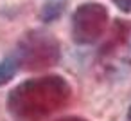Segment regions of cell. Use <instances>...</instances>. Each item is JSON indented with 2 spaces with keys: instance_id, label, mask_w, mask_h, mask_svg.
<instances>
[{
  "instance_id": "obj_1",
  "label": "cell",
  "mask_w": 131,
  "mask_h": 121,
  "mask_svg": "<svg viewBox=\"0 0 131 121\" xmlns=\"http://www.w3.org/2000/svg\"><path fill=\"white\" fill-rule=\"evenodd\" d=\"M70 98V89L61 78H43L20 85L9 96L11 112L24 119L34 121L54 112Z\"/></svg>"
},
{
  "instance_id": "obj_2",
  "label": "cell",
  "mask_w": 131,
  "mask_h": 121,
  "mask_svg": "<svg viewBox=\"0 0 131 121\" xmlns=\"http://www.w3.org/2000/svg\"><path fill=\"white\" fill-rule=\"evenodd\" d=\"M108 24V11L101 4H83L74 13L72 31L74 38L79 44L95 42Z\"/></svg>"
},
{
  "instance_id": "obj_3",
  "label": "cell",
  "mask_w": 131,
  "mask_h": 121,
  "mask_svg": "<svg viewBox=\"0 0 131 121\" xmlns=\"http://www.w3.org/2000/svg\"><path fill=\"white\" fill-rule=\"evenodd\" d=\"M59 56V45L47 34H31L27 36L20 54H18V60L20 63L22 62H32L34 65L32 67H45L47 63H52L56 58Z\"/></svg>"
},
{
  "instance_id": "obj_4",
  "label": "cell",
  "mask_w": 131,
  "mask_h": 121,
  "mask_svg": "<svg viewBox=\"0 0 131 121\" xmlns=\"http://www.w3.org/2000/svg\"><path fill=\"white\" fill-rule=\"evenodd\" d=\"M18 67H20L18 56H9L0 62V87L13 80V76L18 72Z\"/></svg>"
},
{
  "instance_id": "obj_5",
  "label": "cell",
  "mask_w": 131,
  "mask_h": 121,
  "mask_svg": "<svg viewBox=\"0 0 131 121\" xmlns=\"http://www.w3.org/2000/svg\"><path fill=\"white\" fill-rule=\"evenodd\" d=\"M63 4H65L63 0H54V2H49V4H45L41 16H43L45 20H52V18L59 16V15H61V11H63Z\"/></svg>"
},
{
  "instance_id": "obj_6",
  "label": "cell",
  "mask_w": 131,
  "mask_h": 121,
  "mask_svg": "<svg viewBox=\"0 0 131 121\" xmlns=\"http://www.w3.org/2000/svg\"><path fill=\"white\" fill-rule=\"evenodd\" d=\"M117 4V7L124 13H131V0H113Z\"/></svg>"
},
{
  "instance_id": "obj_7",
  "label": "cell",
  "mask_w": 131,
  "mask_h": 121,
  "mask_svg": "<svg viewBox=\"0 0 131 121\" xmlns=\"http://www.w3.org/2000/svg\"><path fill=\"white\" fill-rule=\"evenodd\" d=\"M127 121H131V108H129V112H127Z\"/></svg>"
},
{
  "instance_id": "obj_8",
  "label": "cell",
  "mask_w": 131,
  "mask_h": 121,
  "mask_svg": "<svg viewBox=\"0 0 131 121\" xmlns=\"http://www.w3.org/2000/svg\"><path fill=\"white\" fill-rule=\"evenodd\" d=\"M63 121H83V119H63Z\"/></svg>"
}]
</instances>
